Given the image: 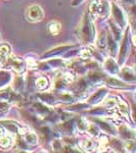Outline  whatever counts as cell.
<instances>
[{
  "label": "cell",
  "mask_w": 136,
  "mask_h": 153,
  "mask_svg": "<svg viewBox=\"0 0 136 153\" xmlns=\"http://www.w3.org/2000/svg\"><path fill=\"white\" fill-rule=\"evenodd\" d=\"M112 11H113V16H114V19H116V22L118 23V25H120L121 27H124L126 25V19H125V16L123 14V12L121 11V9L116 5L115 3L113 4V8H112Z\"/></svg>",
  "instance_id": "4"
},
{
  "label": "cell",
  "mask_w": 136,
  "mask_h": 153,
  "mask_svg": "<svg viewBox=\"0 0 136 153\" xmlns=\"http://www.w3.org/2000/svg\"><path fill=\"white\" fill-rule=\"evenodd\" d=\"M88 131H89V132H90L92 135H97V134H98V130H97V128H96L94 125H91L90 127L88 128Z\"/></svg>",
  "instance_id": "18"
},
{
  "label": "cell",
  "mask_w": 136,
  "mask_h": 153,
  "mask_svg": "<svg viewBox=\"0 0 136 153\" xmlns=\"http://www.w3.org/2000/svg\"><path fill=\"white\" fill-rule=\"evenodd\" d=\"M84 0H73V5H79V4H81Z\"/></svg>",
  "instance_id": "19"
},
{
  "label": "cell",
  "mask_w": 136,
  "mask_h": 153,
  "mask_svg": "<svg viewBox=\"0 0 136 153\" xmlns=\"http://www.w3.org/2000/svg\"><path fill=\"white\" fill-rule=\"evenodd\" d=\"M71 46H59L58 48H54L52 50H50L48 53H45L44 57H50V56H53V55H56V54H61L63 52H65L66 50L70 49Z\"/></svg>",
  "instance_id": "5"
},
{
  "label": "cell",
  "mask_w": 136,
  "mask_h": 153,
  "mask_svg": "<svg viewBox=\"0 0 136 153\" xmlns=\"http://www.w3.org/2000/svg\"><path fill=\"white\" fill-rule=\"evenodd\" d=\"M105 68H107L110 73L116 74L118 71V65H117V63L113 60V59H108V60L105 61Z\"/></svg>",
  "instance_id": "6"
},
{
  "label": "cell",
  "mask_w": 136,
  "mask_h": 153,
  "mask_svg": "<svg viewBox=\"0 0 136 153\" xmlns=\"http://www.w3.org/2000/svg\"><path fill=\"white\" fill-rule=\"evenodd\" d=\"M128 50H129V41H128V32L126 34L124 41H123L122 47H121L120 50V55H119V63L120 65H123L124 61L126 60V57L128 55Z\"/></svg>",
  "instance_id": "3"
},
{
  "label": "cell",
  "mask_w": 136,
  "mask_h": 153,
  "mask_svg": "<svg viewBox=\"0 0 136 153\" xmlns=\"http://www.w3.org/2000/svg\"><path fill=\"white\" fill-rule=\"evenodd\" d=\"M97 45L99 48H105V45H107V37H105V33L102 32L99 36V39L97 41Z\"/></svg>",
  "instance_id": "12"
},
{
  "label": "cell",
  "mask_w": 136,
  "mask_h": 153,
  "mask_svg": "<svg viewBox=\"0 0 136 153\" xmlns=\"http://www.w3.org/2000/svg\"><path fill=\"white\" fill-rule=\"evenodd\" d=\"M26 140H27V142L30 143V144L34 145L37 143V136L35 134H33V133H30V134L27 135Z\"/></svg>",
  "instance_id": "14"
},
{
  "label": "cell",
  "mask_w": 136,
  "mask_h": 153,
  "mask_svg": "<svg viewBox=\"0 0 136 153\" xmlns=\"http://www.w3.org/2000/svg\"><path fill=\"white\" fill-rule=\"evenodd\" d=\"M107 94V91L105 90H99L98 91L97 93H96V94H94L92 96V97L90 98V103H97V102H99V101L102 99L103 97H105V95Z\"/></svg>",
  "instance_id": "7"
},
{
  "label": "cell",
  "mask_w": 136,
  "mask_h": 153,
  "mask_svg": "<svg viewBox=\"0 0 136 153\" xmlns=\"http://www.w3.org/2000/svg\"><path fill=\"white\" fill-rule=\"evenodd\" d=\"M11 144V140H10V138H3L2 139V141H1V145H2V147H5L7 148L9 146V145Z\"/></svg>",
  "instance_id": "17"
},
{
  "label": "cell",
  "mask_w": 136,
  "mask_h": 153,
  "mask_svg": "<svg viewBox=\"0 0 136 153\" xmlns=\"http://www.w3.org/2000/svg\"><path fill=\"white\" fill-rule=\"evenodd\" d=\"M10 80V75L5 73V71H0V87L5 85L6 83L9 82Z\"/></svg>",
  "instance_id": "9"
},
{
  "label": "cell",
  "mask_w": 136,
  "mask_h": 153,
  "mask_svg": "<svg viewBox=\"0 0 136 153\" xmlns=\"http://www.w3.org/2000/svg\"><path fill=\"white\" fill-rule=\"evenodd\" d=\"M98 124L100 125V127L102 128V129L105 130V132L110 133V134H116V133H115V130H114V128L111 127L110 125L105 124V123H103V122H100V120H98Z\"/></svg>",
  "instance_id": "13"
},
{
  "label": "cell",
  "mask_w": 136,
  "mask_h": 153,
  "mask_svg": "<svg viewBox=\"0 0 136 153\" xmlns=\"http://www.w3.org/2000/svg\"><path fill=\"white\" fill-rule=\"evenodd\" d=\"M36 86H37V88L43 90V89H45L48 86V82L45 78H39L38 80L36 81Z\"/></svg>",
  "instance_id": "11"
},
{
  "label": "cell",
  "mask_w": 136,
  "mask_h": 153,
  "mask_svg": "<svg viewBox=\"0 0 136 153\" xmlns=\"http://www.w3.org/2000/svg\"><path fill=\"white\" fill-rule=\"evenodd\" d=\"M9 61H10V63L12 65V66H13L16 70L18 71H23V62H22L21 60H19L18 58H10L9 59Z\"/></svg>",
  "instance_id": "10"
},
{
  "label": "cell",
  "mask_w": 136,
  "mask_h": 153,
  "mask_svg": "<svg viewBox=\"0 0 136 153\" xmlns=\"http://www.w3.org/2000/svg\"><path fill=\"white\" fill-rule=\"evenodd\" d=\"M111 28H112V30H113V32H114V34H115V37H116V39L117 40H119L120 39V34H121V30H120V28H117V26H115L114 24H111Z\"/></svg>",
  "instance_id": "16"
},
{
  "label": "cell",
  "mask_w": 136,
  "mask_h": 153,
  "mask_svg": "<svg viewBox=\"0 0 136 153\" xmlns=\"http://www.w3.org/2000/svg\"><path fill=\"white\" fill-rule=\"evenodd\" d=\"M81 37L85 42H92L95 37V29L88 16H85L81 27Z\"/></svg>",
  "instance_id": "1"
},
{
  "label": "cell",
  "mask_w": 136,
  "mask_h": 153,
  "mask_svg": "<svg viewBox=\"0 0 136 153\" xmlns=\"http://www.w3.org/2000/svg\"><path fill=\"white\" fill-rule=\"evenodd\" d=\"M108 45H110V50H111V53H113V54H115L116 53V51H117V45H116V43L113 41V39L111 38H108Z\"/></svg>",
  "instance_id": "15"
},
{
  "label": "cell",
  "mask_w": 136,
  "mask_h": 153,
  "mask_svg": "<svg viewBox=\"0 0 136 153\" xmlns=\"http://www.w3.org/2000/svg\"><path fill=\"white\" fill-rule=\"evenodd\" d=\"M44 16L43 10L41 9L40 6H31L28 8L27 10V19L31 22H37V21H41Z\"/></svg>",
  "instance_id": "2"
},
{
  "label": "cell",
  "mask_w": 136,
  "mask_h": 153,
  "mask_svg": "<svg viewBox=\"0 0 136 153\" xmlns=\"http://www.w3.org/2000/svg\"><path fill=\"white\" fill-rule=\"evenodd\" d=\"M48 30L52 35H58V34L61 32V25L56 22H51L50 24L48 25Z\"/></svg>",
  "instance_id": "8"
}]
</instances>
